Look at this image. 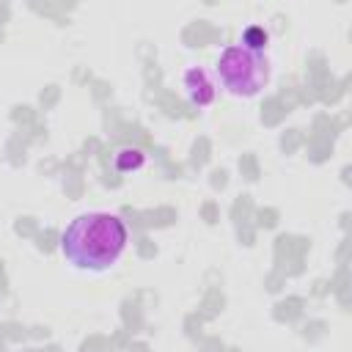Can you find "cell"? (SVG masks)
<instances>
[{"label":"cell","mask_w":352,"mask_h":352,"mask_svg":"<svg viewBox=\"0 0 352 352\" xmlns=\"http://www.w3.org/2000/svg\"><path fill=\"white\" fill-rule=\"evenodd\" d=\"M126 223L113 212H82L60 234V256L77 267L102 272L110 270L126 250Z\"/></svg>","instance_id":"obj_1"},{"label":"cell","mask_w":352,"mask_h":352,"mask_svg":"<svg viewBox=\"0 0 352 352\" xmlns=\"http://www.w3.org/2000/svg\"><path fill=\"white\" fill-rule=\"evenodd\" d=\"M214 74L226 94L236 99H253L270 82V60L264 52H250L242 44H228L214 63Z\"/></svg>","instance_id":"obj_2"},{"label":"cell","mask_w":352,"mask_h":352,"mask_svg":"<svg viewBox=\"0 0 352 352\" xmlns=\"http://www.w3.org/2000/svg\"><path fill=\"white\" fill-rule=\"evenodd\" d=\"M182 88H184V96L190 99V104H195V107H209L217 96V82L212 80V74L204 66H187L182 74Z\"/></svg>","instance_id":"obj_3"},{"label":"cell","mask_w":352,"mask_h":352,"mask_svg":"<svg viewBox=\"0 0 352 352\" xmlns=\"http://www.w3.org/2000/svg\"><path fill=\"white\" fill-rule=\"evenodd\" d=\"M146 165V154L138 148V146H124L113 154V168L118 173H135Z\"/></svg>","instance_id":"obj_4"},{"label":"cell","mask_w":352,"mask_h":352,"mask_svg":"<svg viewBox=\"0 0 352 352\" xmlns=\"http://www.w3.org/2000/svg\"><path fill=\"white\" fill-rule=\"evenodd\" d=\"M245 50H250V52H264L267 50V44H270V33L261 28V25H250V28H245L242 30V41H239Z\"/></svg>","instance_id":"obj_5"}]
</instances>
